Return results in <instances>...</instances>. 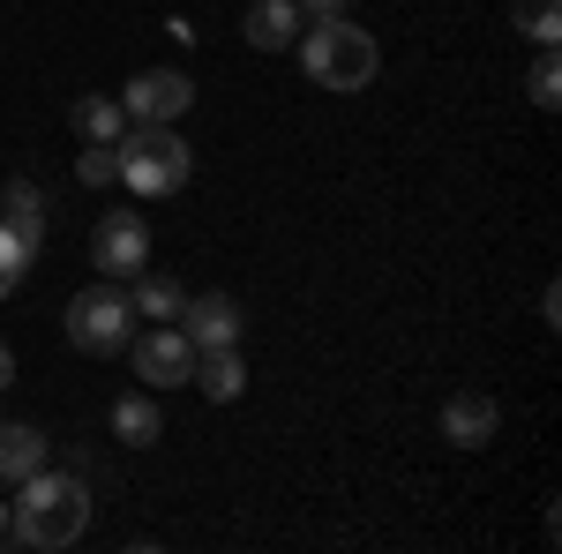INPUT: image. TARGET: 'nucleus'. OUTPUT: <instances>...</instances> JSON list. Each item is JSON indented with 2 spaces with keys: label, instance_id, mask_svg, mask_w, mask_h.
<instances>
[{
  "label": "nucleus",
  "instance_id": "f257e3e1",
  "mask_svg": "<svg viewBox=\"0 0 562 554\" xmlns=\"http://www.w3.org/2000/svg\"><path fill=\"white\" fill-rule=\"evenodd\" d=\"M83 532H90V487H83V472L38 465L31 479H15V502H8V540H15V547L60 554V547H76Z\"/></svg>",
  "mask_w": 562,
  "mask_h": 554
},
{
  "label": "nucleus",
  "instance_id": "f03ea898",
  "mask_svg": "<svg viewBox=\"0 0 562 554\" xmlns=\"http://www.w3.org/2000/svg\"><path fill=\"white\" fill-rule=\"evenodd\" d=\"M293 45H301L307 83H323V90H368L375 68H383L375 31H360V23H346V15H315Z\"/></svg>",
  "mask_w": 562,
  "mask_h": 554
},
{
  "label": "nucleus",
  "instance_id": "7ed1b4c3",
  "mask_svg": "<svg viewBox=\"0 0 562 554\" xmlns=\"http://www.w3.org/2000/svg\"><path fill=\"white\" fill-rule=\"evenodd\" d=\"M113 158H121V188L143 195V203L188 188V172H195V150L173 135V121H128V135L113 143Z\"/></svg>",
  "mask_w": 562,
  "mask_h": 554
},
{
  "label": "nucleus",
  "instance_id": "20e7f679",
  "mask_svg": "<svg viewBox=\"0 0 562 554\" xmlns=\"http://www.w3.org/2000/svg\"><path fill=\"white\" fill-rule=\"evenodd\" d=\"M135 338V307L121 285H83V293L68 299V344L90 352V360H113V352H128Z\"/></svg>",
  "mask_w": 562,
  "mask_h": 554
},
{
  "label": "nucleus",
  "instance_id": "39448f33",
  "mask_svg": "<svg viewBox=\"0 0 562 554\" xmlns=\"http://www.w3.org/2000/svg\"><path fill=\"white\" fill-rule=\"evenodd\" d=\"M90 256H98V278H113V285H128L135 270H150V225H143V211H105L98 233H90Z\"/></svg>",
  "mask_w": 562,
  "mask_h": 554
},
{
  "label": "nucleus",
  "instance_id": "423d86ee",
  "mask_svg": "<svg viewBox=\"0 0 562 554\" xmlns=\"http://www.w3.org/2000/svg\"><path fill=\"white\" fill-rule=\"evenodd\" d=\"M128 352H135V383H150L158 397H166V389H180L188 375H195V344L180 338L173 323H158V330L128 338Z\"/></svg>",
  "mask_w": 562,
  "mask_h": 554
},
{
  "label": "nucleus",
  "instance_id": "0eeeda50",
  "mask_svg": "<svg viewBox=\"0 0 562 554\" xmlns=\"http://www.w3.org/2000/svg\"><path fill=\"white\" fill-rule=\"evenodd\" d=\"M195 105V83L180 76V68H143V76H128V90H121V113L128 121H180Z\"/></svg>",
  "mask_w": 562,
  "mask_h": 554
},
{
  "label": "nucleus",
  "instance_id": "6e6552de",
  "mask_svg": "<svg viewBox=\"0 0 562 554\" xmlns=\"http://www.w3.org/2000/svg\"><path fill=\"white\" fill-rule=\"evenodd\" d=\"M180 338L195 352H217V344H240V299L203 293V299H180Z\"/></svg>",
  "mask_w": 562,
  "mask_h": 554
},
{
  "label": "nucleus",
  "instance_id": "1a4fd4ad",
  "mask_svg": "<svg viewBox=\"0 0 562 554\" xmlns=\"http://www.w3.org/2000/svg\"><path fill=\"white\" fill-rule=\"evenodd\" d=\"M495 427H503V405H495L487 389H458V397L442 405V442H458V450H487Z\"/></svg>",
  "mask_w": 562,
  "mask_h": 554
},
{
  "label": "nucleus",
  "instance_id": "9d476101",
  "mask_svg": "<svg viewBox=\"0 0 562 554\" xmlns=\"http://www.w3.org/2000/svg\"><path fill=\"white\" fill-rule=\"evenodd\" d=\"M240 31H248L256 53H285V45L301 38V8H293V0H248Z\"/></svg>",
  "mask_w": 562,
  "mask_h": 554
},
{
  "label": "nucleus",
  "instance_id": "9b49d317",
  "mask_svg": "<svg viewBox=\"0 0 562 554\" xmlns=\"http://www.w3.org/2000/svg\"><path fill=\"white\" fill-rule=\"evenodd\" d=\"M113 434H121L128 450H150V442L166 434V405H158V389H128V397L113 405Z\"/></svg>",
  "mask_w": 562,
  "mask_h": 554
},
{
  "label": "nucleus",
  "instance_id": "f8f14e48",
  "mask_svg": "<svg viewBox=\"0 0 562 554\" xmlns=\"http://www.w3.org/2000/svg\"><path fill=\"white\" fill-rule=\"evenodd\" d=\"M45 457H53V442H45L31 420H8V427H0V479H8V487H15V479H31Z\"/></svg>",
  "mask_w": 562,
  "mask_h": 554
},
{
  "label": "nucleus",
  "instance_id": "ddd939ff",
  "mask_svg": "<svg viewBox=\"0 0 562 554\" xmlns=\"http://www.w3.org/2000/svg\"><path fill=\"white\" fill-rule=\"evenodd\" d=\"M188 383L203 389L211 405H233V397L248 389V368H240V352H233V344H217V352H195V375H188Z\"/></svg>",
  "mask_w": 562,
  "mask_h": 554
},
{
  "label": "nucleus",
  "instance_id": "4468645a",
  "mask_svg": "<svg viewBox=\"0 0 562 554\" xmlns=\"http://www.w3.org/2000/svg\"><path fill=\"white\" fill-rule=\"evenodd\" d=\"M128 285H135V293H128L135 323H180V299H188V293H180L173 278H158V270H135Z\"/></svg>",
  "mask_w": 562,
  "mask_h": 554
},
{
  "label": "nucleus",
  "instance_id": "2eb2a0df",
  "mask_svg": "<svg viewBox=\"0 0 562 554\" xmlns=\"http://www.w3.org/2000/svg\"><path fill=\"white\" fill-rule=\"evenodd\" d=\"M68 121H76V135H83V143H121V135H128L121 98H76V113H68Z\"/></svg>",
  "mask_w": 562,
  "mask_h": 554
},
{
  "label": "nucleus",
  "instance_id": "dca6fc26",
  "mask_svg": "<svg viewBox=\"0 0 562 554\" xmlns=\"http://www.w3.org/2000/svg\"><path fill=\"white\" fill-rule=\"evenodd\" d=\"M0 217H8L15 233L45 240V188L38 180H8V188H0Z\"/></svg>",
  "mask_w": 562,
  "mask_h": 554
},
{
  "label": "nucleus",
  "instance_id": "f3484780",
  "mask_svg": "<svg viewBox=\"0 0 562 554\" xmlns=\"http://www.w3.org/2000/svg\"><path fill=\"white\" fill-rule=\"evenodd\" d=\"M510 23L532 45H555L562 38V0H510Z\"/></svg>",
  "mask_w": 562,
  "mask_h": 554
},
{
  "label": "nucleus",
  "instance_id": "a211bd4d",
  "mask_svg": "<svg viewBox=\"0 0 562 554\" xmlns=\"http://www.w3.org/2000/svg\"><path fill=\"white\" fill-rule=\"evenodd\" d=\"M525 90H532V105H540V113H555V105H562V53H555V45H540V60H532Z\"/></svg>",
  "mask_w": 562,
  "mask_h": 554
},
{
  "label": "nucleus",
  "instance_id": "6ab92c4d",
  "mask_svg": "<svg viewBox=\"0 0 562 554\" xmlns=\"http://www.w3.org/2000/svg\"><path fill=\"white\" fill-rule=\"evenodd\" d=\"M76 180H83V188H113V180H121V158H113V143H83V158H76Z\"/></svg>",
  "mask_w": 562,
  "mask_h": 554
},
{
  "label": "nucleus",
  "instance_id": "aec40b11",
  "mask_svg": "<svg viewBox=\"0 0 562 554\" xmlns=\"http://www.w3.org/2000/svg\"><path fill=\"white\" fill-rule=\"evenodd\" d=\"M31 262H38V240H31V233H15V225L0 217V270H8V278H23Z\"/></svg>",
  "mask_w": 562,
  "mask_h": 554
},
{
  "label": "nucleus",
  "instance_id": "412c9836",
  "mask_svg": "<svg viewBox=\"0 0 562 554\" xmlns=\"http://www.w3.org/2000/svg\"><path fill=\"white\" fill-rule=\"evenodd\" d=\"M301 8V23H315V15H346V0H293Z\"/></svg>",
  "mask_w": 562,
  "mask_h": 554
},
{
  "label": "nucleus",
  "instance_id": "4be33fe9",
  "mask_svg": "<svg viewBox=\"0 0 562 554\" xmlns=\"http://www.w3.org/2000/svg\"><path fill=\"white\" fill-rule=\"evenodd\" d=\"M15 383V352H8V344H0V389Z\"/></svg>",
  "mask_w": 562,
  "mask_h": 554
},
{
  "label": "nucleus",
  "instance_id": "5701e85b",
  "mask_svg": "<svg viewBox=\"0 0 562 554\" xmlns=\"http://www.w3.org/2000/svg\"><path fill=\"white\" fill-rule=\"evenodd\" d=\"M15 285H23V278H8V270H0V299H8V293H15Z\"/></svg>",
  "mask_w": 562,
  "mask_h": 554
},
{
  "label": "nucleus",
  "instance_id": "b1692460",
  "mask_svg": "<svg viewBox=\"0 0 562 554\" xmlns=\"http://www.w3.org/2000/svg\"><path fill=\"white\" fill-rule=\"evenodd\" d=\"M0 540H8V502H0Z\"/></svg>",
  "mask_w": 562,
  "mask_h": 554
}]
</instances>
